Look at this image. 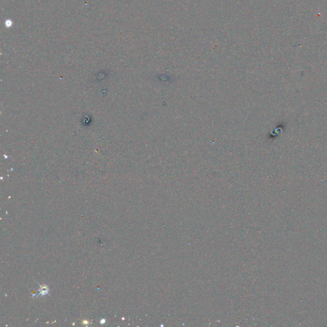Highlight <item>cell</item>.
<instances>
[{
    "mask_svg": "<svg viewBox=\"0 0 327 327\" xmlns=\"http://www.w3.org/2000/svg\"><path fill=\"white\" fill-rule=\"evenodd\" d=\"M40 289H41V292H42V295H47L48 294V293L49 292V290L48 289V287L47 286H41L40 287Z\"/></svg>",
    "mask_w": 327,
    "mask_h": 327,
    "instance_id": "cell-1",
    "label": "cell"
}]
</instances>
